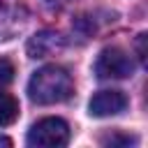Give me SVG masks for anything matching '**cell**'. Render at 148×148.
Segmentation results:
<instances>
[{
  "label": "cell",
  "instance_id": "obj_1",
  "mask_svg": "<svg viewBox=\"0 0 148 148\" xmlns=\"http://www.w3.org/2000/svg\"><path fill=\"white\" fill-rule=\"evenodd\" d=\"M74 92L69 72L60 65H46L37 69L28 81V97L35 104H58Z\"/></svg>",
  "mask_w": 148,
  "mask_h": 148
},
{
  "label": "cell",
  "instance_id": "obj_2",
  "mask_svg": "<svg viewBox=\"0 0 148 148\" xmlns=\"http://www.w3.org/2000/svg\"><path fill=\"white\" fill-rule=\"evenodd\" d=\"M69 141V125L62 118H42L28 132V146L60 148Z\"/></svg>",
  "mask_w": 148,
  "mask_h": 148
},
{
  "label": "cell",
  "instance_id": "obj_3",
  "mask_svg": "<svg viewBox=\"0 0 148 148\" xmlns=\"http://www.w3.org/2000/svg\"><path fill=\"white\" fill-rule=\"evenodd\" d=\"M95 74L99 79H127V76L134 74V62L123 49L109 46L97 56Z\"/></svg>",
  "mask_w": 148,
  "mask_h": 148
},
{
  "label": "cell",
  "instance_id": "obj_4",
  "mask_svg": "<svg viewBox=\"0 0 148 148\" xmlns=\"http://www.w3.org/2000/svg\"><path fill=\"white\" fill-rule=\"evenodd\" d=\"M28 23L25 0H0V42L16 37Z\"/></svg>",
  "mask_w": 148,
  "mask_h": 148
},
{
  "label": "cell",
  "instance_id": "obj_5",
  "mask_svg": "<svg viewBox=\"0 0 148 148\" xmlns=\"http://www.w3.org/2000/svg\"><path fill=\"white\" fill-rule=\"evenodd\" d=\"M125 106H127L125 92H120V90H99V92L92 95V99L88 104V111L95 118H109V116L123 113Z\"/></svg>",
  "mask_w": 148,
  "mask_h": 148
},
{
  "label": "cell",
  "instance_id": "obj_6",
  "mask_svg": "<svg viewBox=\"0 0 148 148\" xmlns=\"http://www.w3.org/2000/svg\"><path fill=\"white\" fill-rule=\"evenodd\" d=\"M62 49H65V39L53 30H42L37 35H32L25 46L30 58H49V56L60 53Z\"/></svg>",
  "mask_w": 148,
  "mask_h": 148
},
{
  "label": "cell",
  "instance_id": "obj_7",
  "mask_svg": "<svg viewBox=\"0 0 148 148\" xmlns=\"http://www.w3.org/2000/svg\"><path fill=\"white\" fill-rule=\"evenodd\" d=\"M18 118V102L9 92H0V127L12 125Z\"/></svg>",
  "mask_w": 148,
  "mask_h": 148
},
{
  "label": "cell",
  "instance_id": "obj_8",
  "mask_svg": "<svg viewBox=\"0 0 148 148\" xmlns=\"http://www.w3.org/2000/svg\"><path fill=\"white\" fill-rule=\"evenodd\" d=\"M14 74H16L14 65H12L7 58H0V90L14 81Z\"/></svg>",
  "mask_w": 148,
  "mask_h": 148
},
{
  "label": "cell",
  "instance_id": "obj_9",
  "mask_svg": "<svg viewBox=\"0 0 148 148\" xmlns=\"http://www.w3.org/2000/svg\"><path fill=\"white\" fill-rule=\"evenodd\" d=\"M102 143L104 146H132V143H136V136H130V134H111V136H104Z\"/></svg>",
  "mask_w": 148,
  "mask_h": 148
},
{
  "label": "cell",
  "instance_id": "obj_10",
  "mask_svg": "<svg viewBox=\"0 0 148 148\" xmlns=\"http://www.w3.org/2000/svg\"><path fill=\"white\" fill-rule=\"evenodd\" d=\"M136 51H139V60L146 62V35H143V32H141L139 39H136Z\"/></svg>",
  "mask_w": 148,
  "mask_h": 148
},
{
  "label": "cell",
  "instance_id": "obj_11",
  "mask_svg": "<svg viewBox=\"0 0 148 148\" xmlns=\"http://www.w3.org/2000/svg\"><path fill=\"white\" fill-rule=\"evenodd\" d=\"M0 146H2V148H9V146H12V139H9V136H2V134H0Z\"/></svg>",
  "mask_w": 148,
  "mask_h": 148
}]
</instances>
